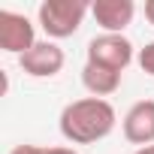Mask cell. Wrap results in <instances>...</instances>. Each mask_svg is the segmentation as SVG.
Wrapping results in <instances>:
<instances>
[{"mask_svg":"<svg viewBox=\"0 0 154 154\" xmlns=\"http://www.w3.org/2000/svg\"><path fill=\"white\" fill-rule=\"evenodd\" d=\"M63 63H66V54L54 39H39L27 54L18 57V66L30 79H51L63 69Z\"/></svg>","mask_w":154,"mask_h":154,"instance_id":"cell-5","label":"cell"},{"mask_svg":"<svg viewBox=\"0 0 154 154\" xmlns=\"http://www.w3.org/2000/svg\"><path fill=\"white\" fill-rule=\"evenodd\" d=\"M82 85L91 97H112L118 88H121V72L115 69H106V66H94V63H85L82 66Z\"/></svg>","mask_w":154,"mask_h":154,"instance_id":"cell-8","label":"cell"},{"mask_svg":"<svg viewBox=\"0 0 154 154\" xmlns=\"http://www.w3.org/2000/svg\"><path fill=\"white\" fill-rule=\"evenodd\" d=\"M88 12L91 3L85 0H42L36 9V21L48 39H66L82 27Z\"/></svg>","mask_w":154,"mask_h":154,"instance_id":"cell-2","label":"cell"},{"mask_svg":"<svg viewBox=\"0 0 154 154\" xmlns=\"http://www.w3.org/2000/svg\"><path fill=\"white\" fill-rule=\"evenodd\" d=\"M118 124V115H115V106L109 100H100V97H82V100H72L60 109V118H57V127H60V136L72 145H94V142H103Z\"/></svg>","mask_w":154,"mask_h":154,"instance_id":"cell-1","label":"cell"},{"mask_svg":"<svg viewBox=\"0 0 154 154\" xmlns=\"http://www.w3.org/2000/svg\"><path fill=\"white\" fill-rule=\"evenodd\" d=\"M124 139L130 145H154V100H139L127 109L124 121H121Z\"/></svg>","mask_w":154,"mask_h":154,"instance_id":"cell-6","label":"cell"},{"mask_svg":"<svg viewBox=\"0 0 154 154\" xmlns=\"http://www.w3.org/2000/svg\"><path fill=\"white\" fill-rule=\"evenodd\" d=\"M45 154H79V151L69 145H51V148H45Z\"/></svg>","mask_w":154,"mask_h":154,"instance_id":"cell-11","label":"cell"},{"mask_svg":"<svg viewBox=\"0 0 154 154\" xmlns=\"http://www.w3.org/2000/svg\"><path fill=\"white\" fill-rule=\"evenodd\" d=\"M133 154H154V145H145V148H136Z\"/></svg>","mask_w":154,"mask_h":154,"instance_id":"cell-13","label":"cell"},{"mask_svg":"<svg viewBox=\"0 0 154 154\" xmlns=\"http://www.w3.org/2000/svg\"><path fill=\"white\" fill-rule=\"evenodd\" d=\"M139 66H142V72H148V75H154V39L145 45V48H139Z\"/></svg>","mask_w":154,"mask_h":154,"instance_id":"cell-9","label":"cell"},{"mask_svg":"<svg viewBox=\"0 0 154 154\" xmlns=\"http://www.w3.org/2000/svg\"><path fill=\"white\" fill-rule=\"evenodd\" d=\"M145 18L148 24H154V0H145Z\"/></svg>","mask_w":154,"mask_h":154,"instance_id":"cell-12","label":"cell"},{"mask_svg":"<svg viewBox=\"0 0 154 154\" xmlns=\"http://www.w3.org/2000/svg\"><path fill=\"white\" fill-rule=\"evenodd\" d=\"M9 154H45V148H42V145H30V142H21V145H15Z\"/></svg>","mask_w":154,"mask_h":154,"instance_id":"cell-10","label":"cell"},{"mask_svg":"<svg viewBox=\"0 0 154 154\" xmlns=\"http://www.w3.org/2000/svg\"><path fill=\"white\" fill-rule=\"evenodd\" d=\"M36 27L27 15L12 12V9H0V48L6 54H27L36 45Z\"/></svg>","mask_w":154,"mask_h":154,"instance_id":"cell-4","label":"cell"},{"mask_svg":"<svg viewBox=\"0 0 154 154\" xmlns=\"http://www.w3.org/2000/svg\"><path fill=\"white\" fill-rule=\"evenodd\" d=\"M91 15L103 27V33H124L133 24L136 3L133 0H94L91 3Z\"/></svg>","mask_w":154,"mask_h":154,"instance_id":"cell-7","label":"cell"},{"mask_svg":"<svg viewBox=\"0 0 154 154\" xmlns=\"http://www.w3.org/2000/svg\"><path fill=\"white\" fill-rule=\"evenodd\" d=\"M85 54H88L85 63L106 66V69H115V72H121V75H124V69L139 57L136 48H133V42H130L124 33H100V36H94V39L88 42Z\"/></svg>","mask_w":154,"mask_h":154,"instance_id":"cell-3","label":"cell"}]
</instances>
